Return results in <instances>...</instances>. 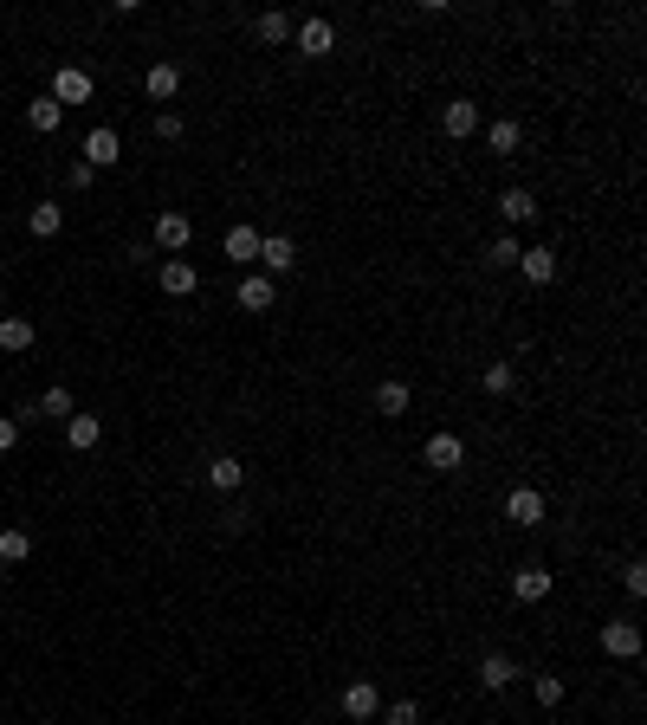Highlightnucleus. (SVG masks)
<instances>
[{"label":"nucleus","instance_id":"35","mask_svg":"<svg viewBox=\"0 0 647 725\" xmlns=\"http://www.w3.org/2000/svg\"><path fill=\"white\" fill-rule=\"evenodd\" d=\"M20 447V415H0V454H13Z\"/></svg>","mask_w":647,"mask_h":725},{"label":"nucleus","instance_id":"12","mask_svg":"<svg viewBox=\"0 0 647 725\" xmlns=\"http://www.w3.org/2000/svg\"><path fill=\"white\" fill-rule=\"evenodd\" d=\"M156 285H162V292H169V298H188V292H195V285H201V272H195V259H162V272H156Z\"/></svg>","mask_w":647,"mask_h":725},{"label":"nucleus","instance_id":"13","mask_svg":"<svg viewBox=\"0 0 647 725\" xmlns=\"http://www.w3.org/2000/svg\"><path fill=\"white\" fill-rule=\"evenodd\" d=\"M518 272H525L531 285H557V246H525V253H518Z\"/></svg>","mask_w":647,"mask_h":725},{"label":"nucleus","instance_id":"32","mask_svg":"<svg viewBox=\"0 0 647 725\" xmlns=\"http://www.w3.org/2000/svg\"><path fill=\"white\" fill-rule=\"evenodd\" d=\"M622 590L628 596H647V564H641V557H628V564H622Z\"/></svg>","mask_w":647,"mask_h":725},{"label":"nucleus","instance_id":"37","mask_svg":"<svg viewBox=\"0 0 647 725\" xmlns=\"http://www.w3.org/2000/svg\"><path fill=\"white\" fill-rule=\"evenodd\" d=\"M0 583H7V564H0Z\"/></svg>","mask_w":647,"mask_h":725},{"label":"nucleus","instance_id":"20","mask_svg":"<svg viewBox=\"0 0 647 725\" xmlns=\"http://www.w3.org/2000/svg\"><path fill=\"white\" fill-rule=\"evenodd\" d=\"M486 149H492V156H518V149H525V130H518L512 117L486 123Z\"/></svg>","mask_w":647,"mask_h":725},{"label":"nucleus","instance_id":"27","mask_svg":"<svg viewBox=\"0 0 647 725\" xmlns=\"http://www.w3.org/2000/svg\"><path fill=\"white\" fill-rule=\"evenodd\" d=\"M26 551H33V538H26V531L20 525H7V531H0V564H26Z\"/></svg>","mask_w":647,"mask_h":725},{"label":"nucleus","instance_id":"33","mask_svg":"<svg viewBox=\"0 0 647 725\" xmlns=\"http://www.w3.org/2000/svg\"><path fill=\"white\" fill-rule=\"evenodd\" d=\"M382 719H389V725H421V700H395V706H382Z\"/></svg>","mask_w":647,"mask_h":725},{"label":"nucleus","instance_id":"7","mask_svg":"<svg viewBox=\"0 0 647 725\" xmlns=\"http://www.w3.org/2000/svg\"><path fill=\"white\" fill-rule=\"evenodd\" d=\"M259 266H266V279H285V272H298V240L266 234V240H259Z\"/></svg>","mask_w":647,"mask_h":725},{"label":"nucleus","instance_id":"29","mask_svg":"<svg viewBox=\"0 0 647 725\" xmlns=\"http://www.w3.org/2000/svg\"><path fill=\"white\" fill-rule=\"evenodd\" d=\"M563 693H570V687H563V674H538V680H531V700L550 706V713L563 706Z\"/></svg>","mask_w":647,"mask_h":725},{"label":"nucleus","instance_id":"30","mask_svg":"<svg viewBox=\"0 0 647 725\" xmlns=\"http://www.w3.org/2000/svg\"><path fill=\"white\" fill-rule=\"evenodd\" d=\"M512 382H518V369H512V363H486L479 389H486V395H512Z\"/></svg>","mask_w":647,"mask_h":725},{"label":"nucleus","instance_id":"10","mask_svg":"<svg viewBox=\"0 0 647 725\" xmlns=\"http://www.w3.org/2000/svg\"><path fill=\"white\" fill-rule=\"evenodd\" d=\"M550 583H557V577H550L544 564H518V570H512V596H518V603H544Z\"/></svg>","mask_w":647,"mask_h":725},{"label":"nucleus","instance_id":"2","mask_svg":"<svg viewBox=\"0 0 647 725\" xmlns=\"http://www.w3.org/2000/svg\"><path fill=\"white\" fill-rule=\"evenodd\" d=\"M544 512H550V505H544V492H538V486H512V492H505V518H512L518 531L544 525Z\"/></svg>","mask_w":647,"mask_h":725},{"label":"nucleus","instance_id":"19","mask_svg":"<svg viewBox=\"0 0 647 725\" xmlns=\"http://www.w3.org/2000/svg\"><path fill=\"white\" fill-rule=\"evenodd\" d=\"M253 39H259V46H292V13H279V7L259 13V20H253Z\"/></svg>","mask_w":647,"mask_h":725},{"label":"nucleus","instance_id":"31","mask_svg":"<svg viewBox=\"0 0 647 725\" xmlns=\"http://www.w3.org/2000/svg\"><path fill=\"white\" fill-rule=\"evenodd\" d=\"M518 253H525V240H518V234H499V240H492V266H518Z\"/></svg>","mask_w":647,"mask_h":725},{"label":"nucleus","instance_id":"18","mask_svg":"<svg viewBox=\"0 0 647 725\" xmlns=\"http://www.w3.org/2000/svg\"><path fill=\"white\" fill-rule=\"evenodd\" d=\"M143 91H149L156 104H169L175 91H182V65H169V59H162V65H149V72H143Z\"/></svg>","mask_w":647,"mask_h":725},{"label":"nucleus","instance_id":"28","mask_svg":"<svg viewBox=\"0 0 647 725\" xmlns=\"http://www.w3.org/2000/svg\"><path fill=\"white\" fill-rule=\"evenodd\" d=\"M33 415H52V421H72V415H78V408H72V389H46V395H39V402H33Z\"/></svg>","mask_w":647,"mask_h":725},{"label":"nucleus","instance_id":"24","mask_svg":"<svg viewBox=\"0 0 647 725\" xmlns=\"http://www.w3.org/2000/svg\"><path fill=\"white\" fill-rule=\"evenodd\" d=\"M65 441H72L78 454H91V447L104 441V421L98 415H72V421H65Z\"/></svg>","mask_w":647,"mask_h":725},{"label":"nucleus","instance_id":"14","mask_svg":"<svg viewBox=\"0 0 647 725\" xmlns=\"http://www.w3.org/2000/svg\"><path fill=\"white\" fill-rule=\"evenodd\" d=\"M188 240H195V221H188V214H156V246H162V253H182V246Z\"/></svg>","mask_w":647,"mask_h":725},{"label":"nucleus","instance_id":"16","mask_svg":"<svg viewBox=\"0 0 647 725\" xmlns=\"http://www.w3.org/2000/svg\"><path fill=\"white\" fill-rule=\"evenodd\" d=\"M26 234H33V240H59V234H65V208H59V201H39V208H26Z\"/></svg>","mask_w":647,"mask_h":725},{"label":"nucleus","instance_id":"21","mask_svg":"<svg viewBox=\"0 0 647 725\" xmlns=\"http://www.w3.org/2000/svg\"><path fill=\"white\" fill-rule=\"evenodd\" d=\"M408 402H415V395H408V382L402 376H389V382H376V415H408Z\"/></svg>","mask_w":647,"mask_h":725},{"label":"nucleus","instance_id":"23","mask_svg":"<svg viewBox=\"0 0 647 725\" xmlns=\"http://www.w3.org/2000/svg\"><path fill=\"white\" fill-rule=\"evenodd\" d=\"M259 240H266L259 227H227V240H220V246H227V259H240V266H253V259H259Z\"/></svg>","mask_w":647,"mask_h":725},{"label":"nucleus","instance_id":"11","mask_svg":"<svg viewBox=\"0 0 647 725\" xmlns=\"http://www.w3.org/2000/svg\"><path fill=\"white\" fill-rule=\"evenodd\" d=\"M117 156H123V136L110 130V123H98V130L85 136V156H78V162H91V169H110Z\"/></svg>","mask_w":647,"mask_h":725},{"label":"nucleus","instance_id":"4","mask_svg":"<svg viewBox=\"0 0 647 725\" xmlns=\"http://www.w3.org/2000/svg\"><path fill=\"white\" fill-rule=\"evenodd\" d=\"M421 460H428L434 473H460V467H466V441H460V434H447V428H440V434H428Z\"/></svg>","mask_w":647,"mask_h":725},{"label":"nucleus","instance_id":"8","mask_svg":"<svg viewBox=\"0 0 647 725\" xmlns=\"http://www.w3.org/2000/svg\"><path fill=\"white\" fill-rule=\"evenodd\" d=\"M292 46L305 52V59H324V52L337 46V26H330V20H298L292 26Z\"/></svg>","mask_w":647,"mask_h":725},{"label":"nucleus","instance_id":"25","mask_svg":"<svg viewBox=\"0 0 647 725\" xmlns=\"http://www.w3.org/2000/svg\"><path fill=\"white\" fill-rule=\"evenodd\" d=\"M33 324L26 318H0V350H7V357H20V350H33Z\"/></svg>","mask_w":647,"mask_h":725},{"label":"nucleus","instance_id":"36","mask_svg":"<svg viewBox=\"0 0 647 725\" xmlns=\"http://www.w3.org/2000/svg\"><path fill=\"white\" fill-rule=\"evenodd\" d=\"M91 175H98L91 162H72V169H65V182H72V188H91Z\"/></svg>","mask_w":647,"mask_h":725},{"label":"nucleus","instance_id":"6","mask_svg":"<svg viewBox=\"0 0 647 725\" xmlns=\"http://www.w3.org/2000/svg\"><path fill=\"white\" fill-rule=\"evenodd\" d=\"M440 130H447L453 143H466V136L486 130V117H479V104H473V98H453L447 111H440Z\"/></svg>","mask_w":647,"mask_h":725},{"label":"nucleus","instance_id":"34","mask_svg":"<svg viewBox=\"0 0 647 725\" xmlns=\"http://www.w3.org/2000/svg\"><path fill=\"white\" fill-rule=\"evenodd\" d=\"M182 130H188L182 111H156V136H162V143H182Z\"/></svg>","mask_w":647,"mask_h":725},{"label":"nucleus","instance_id":"3","mask_svg":"<svg viewBox=\"0 0 647 725\" xmlns=\"http://www.w3.org/2000/svg\"><path fill=\"white\" fill-rule=\"evenodd\" d=\"M343 719H356V725H369V719H382V693H376V680H350L343 687Z\"/></svg>","mask_w":647,"mask_h":725},{"label":"nucleus","instance_id":"1","mask_svg":"<svg viewBox=\"0 0 647 725\" xmlns=\"http://www.w3.org/2000/svg\"><path fill=\"white\" fill-rule=\"evenodd\" d=\"M46 98L59 104V111H65V104H91V72H85V65H59Z\"/></svg>","mask_w":647,"mask_h":725},{"label":"nucleus","instance_id":"26","mask_svg":"<svg viewBox=\"0 0 647 725\" xmlns=\"http://www.w3.org/2000/svg\"><path fill=\"white\" fill-rule=\"evenodd\" d=\"M26 123H33L39 136H52V130H59V123H65V111H59V104H52V98H33V104H26Z\"/></svg>","mask_w":647,"mask_h":725},{"label":"nucleus","instance_id":"9","mask_svg":"<svg viewBox=\"0 0 647 725\" xmlns=\"http://www.w3.org/2000/svg\"><path fill=\"white\" fill-rule=\"evenodd\" d=\"M602 654H609V661H635L641 654V628L635 622H602Z\"/></svg>","mask_w":647,"mask_h":725},{"label":"nucleus","instance_id":"17","mask_svg":"<svg viewBox=\"0 0 647 725\" xmlns=\"http://www.w3.org/2000/svg\"><path fill=\"white\" fill-rule=\"evenodd\" d=\"M512 680H518L512 654H479V687H486V693H505Z\"/></svg>","mask_w":647,"mask_h":725},{"label":"nucleus","instance_id":"5","mask_svg":"<svg viewBox=\"0 0 647 725\" xmlns=\"http://www.w3.org/2000/svg\"><path fill=\"white\" fill-rule=\"evenodd\" d=\"M233 305H240V311H272V305H279V285H272L266 272H240V285H233Z\"/></svg>","mask_w":647,"mask_h":725},{"label":"nucleus","instance_id":"22","mask_svg":"<svg viewBox=\"0 0 647 725\" xmlns=\"http://www.w3.org/2000/svg\"><path fill=\"white\" fill-rule=\"evenodd\" d=\"M208 486H214V492H240V486H246V467H240L233 454H214V460H208Z\"/></svg>","mask_w":647,"mask_h":725},{"label":"nucleus","instance_id":"15","mask_svg":"<svg viewBox=\"0 0 647 725\" xmlns=\"http://www.w3.org/2000/svg\"><path fill=\"white\" fill-rule=\"evenodd\" d=\"M499 214H505V234H512V227L538 221V195H531V188H505V195H499Z\"/></svg>","mask_w":647,"mask_h":725}]
</instances>
